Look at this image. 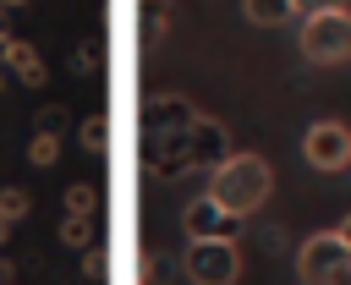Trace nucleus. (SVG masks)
<instances>
[{"mask_svg":"<svg viewBox=\"0 0 351 285\" xmlns=\"http://www.w3.org/2000/svg\"><path fill=\"white\" fill-rule=\"evenodd\" d=\"M269 192H274V170H269L263 153H230L219 170H208V197H214L230 219L258 214V208L269 203Z\"/></svg>","mask_w":351,"mask_h":285,"instance_id":"obj_1","label":"nucleus"},{"mask_svg":"<svg viewBox=\"0 0 351 285\" xmlns=\"http://www.w3.org/2000/svg\"><path fill=\"white\" fill-rule=\"evenodd\" d=\"M296 49H302L313 66H346V60H351V11L335 5V11H313V16H302Z\"/></svg>","mask_w":351,"mask_h":285,"instance_id":"obj_2","label":"nucleus"},{"mask_svg":"<svg viewBox=\"0 0 351 285\" xmlns=\"http://www.w3.org/2000/svg\"><path fill=\"white\" fill-rule=\"evenodd\" d=\"M186 285H236L241 280V247L230 236H197L181 252Z\"/></svg>","mask_w":351,"mask_h":285,"instance_id":"obj_3","label":"nucleus"},{"mask_svg":"<svg viewBox=\"0 0 351 285\" xmlns=\"http://www.w3.org/2000/svg\"><path fill=\"white\" fill-rule=\"evenodd\" d=\"M296 274L302 285H351V247L335 230H318L296 247Z\"/></svg>","mask_w":351,"mask_h":285,"instance_id":"obj_4","label":"nucleus"},{"mask_svg":"<svg viewBox=\"0 0 351 285\" xmlns=\"http://www.w3.org/2000/svg\"><path fill=\"white\" fill-rule=\"evenodd\" d=\"M302 159L313 164V170H324V175H335V170H351V126L346 121H313L307 132H302Z\"/></svg>","mask_w":351,"mask_h":285,"instance_id":"obj_5","label":"nucleus"},{"mask_svg":"<svg viewBox=\"0 0 351 285\" xmlns=\"http://www.w3.org/2000/svg\"><path fill=\"white\" fill-rule=\"evenodd\" d=\"M143 164H148V175H159V181H181V175L197 170V164H192V142H186V132L143 137Z\"/></svg>","mask_w":351,"mask_h":285,"instance_id":"obj_6","label":"nucleus"},{"mask_svg":"<svg viewBox=\"0 0 351 285\" xmlns=\"http://www.w3.org/2000/svg\"><path fill=\"white\" fill-rule=\"evenodd\" d=\"M186 142H192V164L197 170H219L236 148H230V126L219 121V115H203L197 110V121L186 126Z\"/></svg>","mask_w":351,"mask_h":285,"instance_id":"obj_7","label":"nucleus"},{"mask_svg":"<svg viewBox=\"0 0 351 285\" xmlns=\"http://www.w3.org/2000/svg\"><path fill=\"white\" fill-rule=\"evenodd\" d=\"M197 121V104L181 93H154L143 104V137H165V132H186Z\"/></svg>","mask_w":351,"mask_h":285,"instance_id":"obj_8","label":"nucleus"},{"mask_svg":"<svg viewBox=\"0 0 351 285\" xmlns=\"http://www.w3.org/2000/svg\"><path fill=\"white\" fill-rule=\"evenodd\" d=\"M0 66H5L22 88H44V82H49V66H44L38 44H27V38H11V44H5V55H0Z\"/></svg>","mask_w":351,"mask_h":285,"instance_id":"obj_9","label":"nucleus"},{"mask_svg":"<svg viewBox=\"0 0 351 285\" xmlns=\"http://www.w3.org/2000/svg\"><path fill=\"white\" fill-rule=\"evenodd\" d=\"M181 230H186V241H197V236H230V214L203 192V197H192L181 208Z\"/></svg>","mask_w":351,"mask_h":285,"instance_id":"obj_10","label":"nucleus"},{"mask_svg":"<svg viewBox=\"0 0 351 285\" xmlns=\"http://www.w3.org/2000/svg\"><path fill=\"white\" fill-rule=\"evenodd\" d=\"M241 16L252 27H285L296 16V0H241Z\"/></svg>","mask_w":351,"mask_h":285,"instance_id":"obj_11","label":"nucleus"},{"mask_svg":"<svg viewBox=\"0 0 351 285\" xmlns=\"http://www.w3.org/2000/svg\"><path fill=\"white\" fill-rule=\"evenodd\" d=\"M60 214L93 219V214H99V186H93V181H71V186L60 192Z\"/></svg>","mask_w":351,"mask_h":285,"instance_id":"obj_12","label":"nucleus"},{"mask_svg":"<svg viewBox=\"0 0 351 285\" xmlns=\"http://www.w3.org/2000/svg\"><path fill=\"white\" fill-rule=\"evenodd\" d=\"M60 148H66L60 132H33V137H27V164H33V170H49V164L60 159Z\"/></svg>","mask_w":351,"mask_h":285,"instance_id":"obj_13","label":"nucleus"},{"mask_svg":"<svg viewBox=\"0 0 351 285\" xmlns=\"http://www.w3.org/2000/svg\"><path fill=\"white\" fill-rule=\"evenodd\" d=\"M60 241H66L71 252H88V247H99V241H93V219H77V214H60Z\"/></svg>","mask_w":351,"mask_h":285,"instance_id":"obj_14","label":"nucleus"},{"mask_svg":"<svg viewBox=\"0 0 351 285\" xmlns=\"http://www.w3.org/2000/svg\"><path fill=\"white\" fill-rule=\"evenodd\" d=\"M104 142H110V121H104V115H88V121L77 126V148H82V153H104Z\"/></svg>","mask_w":351,"mask_h":285,"instance_id":"obj_15","label":"nucleus"},{"mask_svg":"<svg viewBox=\"0 0 351 285\" xmlns=\"http://www.w3.org/2000/svg\"><path fill=\"white\" fill-rule=\"evenodd\" d=\"M27 214H33V197H27L22 186H0V219H5V225H22Z\"/></svg>","mask_w":351,"mask_h":285,"instance_id":"obj_16","label":"nucleus"},{"mask_svg":"<svg viewBox=\"0 0 351 285\" xmlns=\"http://www.w3.org/2000/svg\"><path fill=\"white\" fill-rule=\"evenodd\" d=\"M170 33V11L159 0H143V44H159Z\"/></svg>","mask_w":351,"mask_h":285,"instance_id":"obj_17","label":"nucleus"},{"mask_svg":"<svg viewBox=\"0 0 351 285\" xmlns=\"http://www.w3.org/2000/svg\"><path fill=\"white\" fill-rule=\"evenodd\" d=\"M71 71H77V77H93V71H99V38H77V49H71Z\"/></svg>","mask_w":351,"mask_h":285,"instance_id":"obj_18","label":"nucleus"},{"mask_svg":"<svg viewBox=\"0 0 351 285\" xmlns=\"http://www.w3.org/2000/svg\"><path fill=\"white\" fill-rule=\"evenodd\" d=\"M60 126H66V110H60V104H44L38 121H33V132H60Z\"/></svg>","mask_w":351,"mask_h":285,"instance_id":"obj_19","label":"nucleus"},{"mask_svg":"<svg viewBox=\"0 0 351 285\" xmlns=\"http://www.w3.org/2000/svg\"><path fill=\"white\" fill-rule=\"evenodd\" d=\"M82 280H104V252H99V247L82 252Z\"/></svg>","mask_w":351,"mask_h":285,"instance_id":"obj_20","label":"nucleus"},{"mask_svg":"<svg viewBox=\"0 0 351 285\" xmlns=\"http://www.w3.org/2000/svg\"><path fill=\"white\" fill-rule=\"evenodd\" d=\"M335 5H346V0H296L302 16H313V11H335Z\"/></svg>","mask_w":351,"mask_h":285,"instance_id":"obj_21","label":"nucleus"},{"mask_svg":"<svg viewBox=\"0 0 351 285\" xmlns=\"http://www.w3.org/2000/svg\"><path fill=\"white\" fill-rule=\"evenodd\" d=\"M33 0H0V16H11V11H27Z\"/></svg>","mask_w":351,"mask_h":285,"instance_id":"obj_22","label":"nucleus"},{"mask_svg":"<svg viewBox=\"0 0 351 285\" xmlns=\"http://www.w3.org/2000/svg\"><path fill=\"white\" fill-rule=\"evenodd\" d=\"M0 280H16V263H11L5 252H0Z\"/></svg>","mask_w":351,"mask_h":285,"instance_id":"obj_23","label":"nucleus"},{"mask_svg":"<svg viewBox=\"0 0 351 285\" xmlns=\"http://www.w3.org/2000/svg\"><path fill=\"white\" fill-rule=\"evenodd\" d=\"M335 236H340V241H346V247H351V214H346V219H340V225H335Z\"/></svg>","mask_w":351,"mask_h":285,"instance_id":"obj_24","label":"nucleus"},{"mask_svg":"<svg viewBox=\"0 0 351 285\" xmlns=\"http://www.w3.org/2000/svg\"><path fill=\"white\" fill-rule=\"evenodd\" d=\"M11 230H16V225H5V219H0V252H5V241H11Z\"/></svg>","mask_w":351,"mask_h":285,"instance_id":"obj_25","label":"nucleus"},{"mask_svg":"<svg viewBox=\"0 0 351 285\" xmlns=\"http://www.w3.org/2000/svg\"><path fill=\"white\" fill-rule=\"evenodd\" d=\"M0 88H5V66H0Z\"/></svg>","mask_w":351,"mask_h":285,"instance_id":"obj_26","label":"nucleus"},{"mask_svg":"<svg viewBox=\"0 0 351 285\" xmlns=\"http://www.w3.org/2000/svg\"><path fill=\"white\" fill-rule=\"evenodd\" d=\"M0 285H16V280H0Z\"/></svg>","mask_w":351,"mask_h":285,"instance_id":"obj_27","label":"nucleus"}]
</instances>
